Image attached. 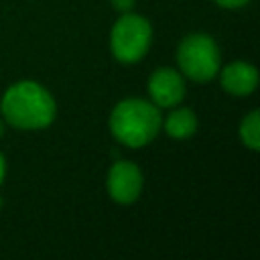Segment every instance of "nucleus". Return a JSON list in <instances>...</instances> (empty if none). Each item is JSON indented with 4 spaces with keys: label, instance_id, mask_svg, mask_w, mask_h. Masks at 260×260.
Listing matches in <instances>:
<instances>
[{
    "label": "nucleus",
    "instance_id": "0eeeda50",
    "mask_svg": "<svg viewBox=\"0 0 260 260\" xmlns=\"http://www.w3.org/2000/svg\"><path fill=\"white\" fill-rule=\"evenodd\" d=\"M219 85L234 98H246L258 87V69L250 61H232L217 71Z\"/></svg>",
    "mask_w": 260,
    "mask_h": 260
},
{
    "label": "nucleus",
    "instance_id": "f8f14e48",
    "mask_svg": "<svg viewBox=\"0 0 260 260\" xmlns=\"http://www.w3.org/2000/svg\"><path fill=\"white\" fill-rule=\"evenodd\" d=\"M4 177H6V158H4V154L0 152V185L4 183Z\"/></svg>",
    "mask_w": 260,
    "mask_h": 260
},
{
    "label": "nucleus",
    "instance_id": "9b49d317",
    "mask_svg": "<svg viewBox=\"0 0 260 260\" xmlns=\"http://www.w3.org/2000/svg\"><path fill=\"white\" fill-rule=\"evenodd\" d=\"M112 2V6L122 14V12H130L132 8H134V4H136V0H110Z\"/></svg>",
    "mask_w": 260,
    "mask_h": 260
},
{
    "label": "nucleus",
    "instance_id": "7ed1b4c3",
    "mask_svg": "<svg viewBox=\"0 0 260 260\" xmlns=\"http://www.w3.org/2000/svg\"><path fill=\"white\" fill-rule=\"evenodd\" d=\"M175 59L181 75L195 83L211 81L221 67V51L215 39L205 32L185 35L177 45Z\"/></svg>",
    "mask_w": 260,
    "mask_h": 260
},
{
    "label": "nucleus",
    "instance_id": "1a4fd4ad",
    "mask_svg": "<svg viewBox=\"0 0 260 260\" xmlns=\"http://www.w3.org/2000/svg\"><path fill=\"white\" fill-rule=\"evenodd\" d=\"M238 136L246 148L254 152L260 150V112L258 110H252L242 118L238 126Z\"/></svg>",
    "mask_w": 260,
    "mask_h": 260
},
{
    "label": "nucleus",
    "instance_id": "6e6552de",
    "mask_svg": "<svg viewBox=\"0 0 260 260\" xmlns=\"http://www.w3.org/2000/svg\"><path fill=\"white\" fill-rule=\"evenodd\" d=\"M197 126H199V122H197V116L191 108H177L175 106L167 114L160 128L165 130L167 136H171L175 140H185L197 132Z\"/></svg>",
    "mask_w": 260,
    "mask_h": 260
},
{
    "label": "nucleus",
    "instance_id": "39448f33",
    "mask_svg": "<svg viewBox=\"0 0 260 260\" xmlns=\"http://www.w3.org/2000/svg\"><path fill=\"white\" fill-rule=\"evenodd\" d=\"M144 187V177L142 171L136 162L132 160H118L108 169L106 177V189L110 199H114L120 205H130L134 203Z\"/></svg>",
    "mask_w": 260,
    "mask_h": 260
},
{
    "label": "nucleus",
    "instance_id": "9d476101",
    "mask_svg": "<svg viewBox=\"0 0 260 260\" xmlns=\"http://www.w3.org/2000/svg\"><path fill=\"white\" fill-rule=\"evenodd\" d=\"M217 6L221 8H228V10H236V8H244L250 0H213Z\"/></svg>",
    "mask_w": 260,
    "mask_h": 260
},
{
    "label": "nucleus",
    "instance_id": "ddd939ff",
    "mask_svg": "<svg viewBox=\"0 0 260 260\" xmlns=\"http://www.w3.org/2000/svg\"><path fill=\"white\" fill-rule=\"evenodd\" d=\"M2 134H4V124L0 122V138H2Z\"/></svg>",
    "mask_w": 260,
    "mask_h": 260
},
{
    "label": "nucleus",
    "instance_id": "f03ea898",
    "mask_svg": "<svg viewBox=\"0 0 260 260\" xmlns=\"http://www.w3.org/2000/svg\"><path fill=\"white\" fill-rule=\"evenodd\" d=\"M108 126L120 144L128 148H142L150 144L160 132V108H156L150 100L124 98L112 108Z\"/></svg>",
    "mask_w": 260,
    "mask_h": 260
},
{
    "label": "nucleus",
    "instance_id": "20e7f679",
    "mask_svg": "<svg viewBox=\"0 0 260 260\" xmlns=\"http://www.w3.org/2000/svg\"><path fill=\"white\" fill-rule=\"evenodd\" d=\"M152 26L136 12H122L110 30V51L116 61L124 65L138 63L150 49Z\"/></svg>",
    "mask_w": 260,
    "mask_h": 260
},
{
    "label": "nucleus",
    "instance_id": "f257e3e1",
    "mask_svg": "<svg viewBox=\"0 0 260 260\" xmlns=\"http://www.w3.org/2000/svg\"><path fill=\"white\" fill-rule=\"evenodd\" d=\"M2 118L18 130H43L57 116L55 98L37 81L22 79L12 83L0 100Z\"/></svg>",
    "mask_w": 260,
    "mask_h": 260
},
{
    "label": "nucleus",
    "instance_id": "423d86ee",
    "mask_svg": "<svg viewBox=\"0 0 260 260\" xmlns=\"http://www.w3.org/2000/svg\"><path fill=\"white\" fill-rule=\"evenodd\" d=\"M187 93L185 77L179 69L158 67L148 77V95L156 108H175Z\"/></svg>",
    "mask_w": 260,
    "mask_h": 260
}]
</instances>
